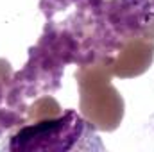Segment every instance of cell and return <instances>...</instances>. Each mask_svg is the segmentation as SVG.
I'll use <instances>...</instances> for the list:
<instances>
[{"mask_svg": "<svg viewBox=\"0 0 154 152\" xmlns=\"http://www.w3.org/2000/svg\"><path fill=\"white\" fill-rule=\"evenodd\" d=\"M97 138L88 122L75 113L66 109L57 118L43 120L32 125L22 127L11 136L9 150H74L86 149L81 141Z\"/></svg>", "mask_w": 154, "mask_h": 152, "instance_id": "obj_1", "label": "cell"}, {"mask_svg": "<svg viewBox=\"0 0 154 152\" xmlns=\"http://www.w3.org/2000/svg\"><path fill=\"white\" fill-rule=\"evenodd\" d=\"M134 4H138L142 7V11L145 14H149V18L154 14V0H134Z\"/></svg>", "mask_w": 154, "mask_h": 152, "instance_id": "obj_2", "label": "cell"}]
</instances>
